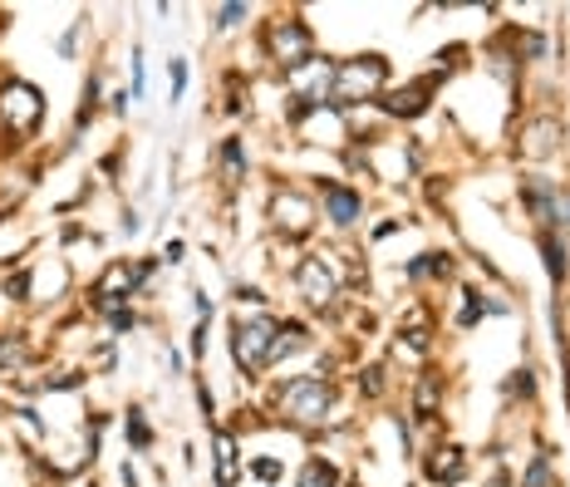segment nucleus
I'll return each mask as SVG.
<instances>
[{
	"mask_svg": "<svg viewBox=\"0 0 570 487\" xmlns=\"http://www.w3.org/2000/svg\"><path fill=\"white\" fill-rule=\"evenodd\" d=\"M276 413L295 429H325L335 419V384L330 374H295L276 384Z\"/></svg>",
	"mask_w": 570,
	"mask_h": 487,
	"instance_id": "f257e3e1",
	"label": "nucleus"
},
{
	"mask_svg": "<svg viewBox=\"0 0 570 487\" xmlns=\"http://www.w3.org/2000/svg\"><path fill=\"white\" fill-rule=\"evenodd\" d=\"M384 89H389V59L379 50L335 59V85H330V104H335V109L350 114V109H360V104H374Z\"/></svg>",
	"mask_w": 570,
	"mask_h": 487,
	"instance_id": "f03ea898",
	"label": "nucleus"
},
{
	"mask_svg": "<svg viewBox=\"0 0 570 487\" xmlns=\"http://www.w3.org/2000/svg\"><path fill=\"white\" fill-rule=\"evenodd\" d=\"M40 124H45V94L20 75L0 79V138L30 144V138L40 134Z\"/></svg>",
	"mask_w": 570,
	"mask_h": 487,
	"instance_id": "7ed1b4c3",
	"label": "nucleus"
},
{
	"mask_svg": "<svg viewBox=\"0 0 570 487\" xmlns=\"http://www.w3.org/2000/svg\"><path fill=\"white\" fill-rule=\"evenodd\" d=\"M261 50H266V59L281 75H291L305 59H315V30L305 26L301 16H271L266 26H261Z\"/></svg>",
	"mask_w": 570,
	"mask_h": 487,
	"instance_id": "20e7f679",
	"label": "nucleus"
},
{
	"mask_svg": "<svg viewBox=\"0 0 570 487\" xmlns=\"http://www.w3.org/2000/svg\"><path fill=\"white\" fill-rule=\"evenodd\" d=\"M295 291H301V301L311 311H335L344 295V271L335 252H311L295 261Z\"/></svg>",
	"mask_w": 570,
	"mask_h": 487,
	"instance_id": "39448f33",
	"label": "nucleus"
},
{
	"mask_svg": "<svg viewBox=\"0 0 570 487\" xmlns=\"http://www.w3.org/2000/svg\"><path fill=\"white\" fill-rule=\"evenodd\" d=\"M276 315H236L232 325V360L242 374L271 370V344H276Z\"/></svg>",
	"mask_w": 570,
	"mask_h": 487,
	"instance_id": "423d86ee",
	"label": "nucleus"
},
{
	"mask_svg": "<svg viewBox=\"0 0 570 487\" xmlns=\"http://www.w3.org/2000/svg\"><path fill=\"white\" fill-rule=\"evenodd\" d=\"M271 227H276L285 242H301V236H311L315 232V217H320V207H315V197L305 193V187H295V183H281L276 193H271Z\"/></svg>",
	"mask_w": 570,
	"mask_h": 487,
	"instance_id": "0eeeda50",
	"label": "nucleus"
},
{
	"mask_svg": "<svg viewBox=\"0 0 570 487\" xmlns=\"http://www.w3.org/2000/svg\"><path fill=\"white\" fill-rule=\"evenodd\" d=\"M443 85V75H423V79H413V85H403V89H384L374 99V109L384 114V118H394V124H413V118H423L428 109H433V89Z\"/></svg>",
	"mask_w": 570,
	"mask_h": 487,
	"instance_id": "6e6552de",
	"label": "nucleus"
},
{
	"mask_svg": "<svg viewBox=\"0 0 570 487\" xmlns=\"http://www.w3.org/2000/svg\"><path fill=\"white\" fill-rule=\"evenodd\" d=\"M561 144H566V124L556 114L527 118V124H521V138H517V148L527 163H546L551 153H561Z\"/></svg>",
	"mask_w": 570,
	"mask_h": 487,
	"instance_id": "1a4fd4ad",
	"label": "nucleus"
},
{
	"mask_svg": "<svg viewBox=\"0 0 570 487\" xmlns=\"http://www.w3.org/2000/svg\"><path fill=\"white\" fill-rule=\"evenodd\" d=\"M320 212L330 217V227L350 232L354 222L364 217V193L350 183H325V177H320Z\"/></svg>",
	"mask_w": 570,
	"mask_h": 487,
	"instance_id": "9d476101",
	"label": "nucleus"
},
{
	"mask_svg": "<svg viewBox=\"0 0 570 487\" xmlns=\"http://www.w3.org/2000/svg\"><path fill=\"white\" fill-rule=\"evenodd\" d=\"M423 478L428 483H462L468 478V454H462L458 444H438V448H428L423 454Z\"/></svg>",
	"mask_w": 570,
	"mask_h": 487,
	"instance_id": "9b49d317",
	"label": "nucleus"
},
{
	"mask_svg": "<svg viewBox=\"0 0 570 487\" xmlns=\"http://www.w3.org/2000/svg\"><path fill=\"white\" fill-rule=\"evenodd\" d=\"M448 276H453V256L448 252H419L409 266H403V281H409V286H428V281H448Z\"/></svg>",
	"mask_w": 570,
	"mask_h": 487,
	"instance_id": "f8f14e48",
	"label": "nucleus"
},
{
	"mask_svg": "<svg viewBox=\"0 0 570 487\" xmlns=\"http://www.w3.org/2000/svg\"><path fill=\"white\" fill-rule=\"evenodd\" d=\"M311 350V330L301 325V320H281L276 325V344H271V370H276L281 360H291V354Z\"/></svg>",
	"mask_w": 570,
	"mask_h": 487,
	"instance_id": "ddd939ff",
	"label": "nucleus"
},
{
	"mask_svg": "<svg viewBox=\"0 0 570 487\" xmlns=\"http://www.w3.org/2000/svg\"><path fill=\"white\" fill-rule=\"evenodd\" d=\"M212 458H217V487H236V468H242V458H236V434L232 429L212 434Z\"/></svg>",
	"mask_w": 570,
	"mask_h": 487,
	"instance_id": "4468645a",
	"label": "nucleus"
},
{
	"mask_svg": "<svg viewBox=\"0 0 570 487\" xmlns=\"http://www.w3.org/2000/svg\"><path fill=\"white\" fill-rule=\"evenodd\" d=\"M443 389H448L443 374H438V370H423V374H419V389H413V413H419V419H438Z\"/></svg>",
	"mask_w": 570,
	"mask_h": 487,
	"instance_id": "2eb2a0df",
	"label": "nucleus"
},
{
	"mask_svg": "<svg viewBox=\"0 0 570 487\" xmlns=\"http://www.w3.org/2000/svg\"><path fill=\"white\" fill-rule=\"evenodd\" d=\"M537 242H541V261H546V276H551L556 286H561V281L570 276V246H566V242H561V236H556L551 227H546V232L537 236Z\"/></svg>",
	"mask_w": 570,
	"mask_h": 487,
	"instance_id": "dca6fc26",
	"label": "nucleus"
},
{
	"mask_svg": "<svg viewBox=\"0 0 570 487\" xmlns=\"http://www.w3.org/2000/svg\"><path fill=\"white\" fill-rule=\"evenodd\" d=\"M217 163H222V177H227L232 187H242L246 183V168H252V158H246V144L242 138H222V148H217Z\"/></svg>",
	"mask_w": 570,
	"mask_h": 487,
	"instance_id": "f3484780",
	"label": "nucleus"
},
{
	"mask_svg": "<svg viewBox=\"0 0 570 487\" xmlns=\"http://www.w3.org/2000/svg\"><path fill=\"white\" fill-rule=\"evenodd\" d=\"M492 311H507V305H492L478 286H462V311H458V330H472L482 315H492Z\"/></svg>",
	"mask_w": 570,
	"mask_h": 487,
	"instance_id": "a211bd4d",
	"label": "nucleus"
},
{
	"mask_svg": "<svg viewBox=\"0 0 570 487\" xmlns=\"http://www.w3.org/2000/svg\"><path fill=\"white\" fill-rule=\"evenodd\" d=\"M295 487H340V473H335V462L330 458H305V468H301V478H295Z\"/></svg>",
	"mask_w": 570,
	"mask_h": 487,
	"instance_id": "6ab92c4d",
	"label": "nucleus"
},
{
	"mask_svg": "<svg viewBox=\"0 0 570 487\" xmlns=\"http://www.w3.org/2000/svg\"><path fill=\"white\" fill-rule=\"evenodd\" d=\"M26 364H30L26 340H20V335H6V330H0V374H16V370H26Z\"/></svg>",
	"mask_w": 570,
	"mask_h": 487,
	"instance_id": "aec40b11",
	"label": "nucleus"
},
{
	"mask_svg": "<svg viewBox=\"0 0 570 487\" xmlns=\"http://www.w3.org/2000/svg\"><path fill=\"white\" fill-rule=\"evenodd\" d=\"M124 438L138 448V454H148V448H153V423H148V413H142L138 403L128 409V419H124Z\"/></svg>",
	"mask_w": 570,
	"mask_h": 487,
	"instance_id": "412c9836",
	"label": "nucleus"
},
{
	"mask_svg": "<svg viewBox=\"0 0 570 487\" xmlns=\"http://www.w3.org/2000/svg\"><path fill=\"white\" fill-rule=\"evenodd\" d=\"M246 473L261 478V483H281L285 478V462L281 458H252V462H246Z\"/></svg>",
	"mask_w": 570,
	"mask_h": 487,
	"instance_id": "4be33fe9",
	"label": "nucleus"
},
{
	"mask_svg": "<svg viewBox=\"0 0 570 487\" xmlns=\"http://www.w3.org/2000/svg\"><path fill=\"white\" fill-rule=\"evenodd\" d=\"M360 389H364V395H370V399H384V364H370V370H360Z\"/></svg>",
	"mask_w": 570,
	"mask_h": 487,
	"instance_id": "5701e85b",
	"label": "nucleus"
},
{
	"mask_svg": "<svg viewBox=\"0 0 570 487\" xmlns=\"http://www.w3.org/2000/svg\"><path fill=\"white\" fill-rule=\"evenodd\" d=\"M531 389H537V374L531 370H512V379H507V399H531Z\"/></svg>",
	"mask_w": 570,
	"mask_h": 487,
	"instance_id": "b1692460",
	"label": "nucleus"
},
{
	"mask_svg": "<svg viewBox=\"0 0 570 487\" xmlns=\"http://www.w3.org/2000/svg\"><path fill=\"white\" fill-rule=\"evenodd\" d=\"M246 16H252V10H246V6H222L212 26H217V30H236V26H246Z\"/></svg>",
	"mask_w": 570,
	"mask_h": 487,
	"instance_id": "393cba45",
	"label": "nucleus"
},
{
	"mask_svg": "<svg viewBox=\"0 0 570 487\" xmlns=\"http://www.w3.org/2000/svg\"><path fill=\"white\" fill-rule=\"evenodd\" d=\"M236 305H242V311H246V305L261 311V305H266V291H261V286H236Z\"/></svg>",
	"mask_w": 570,
	"mask_h": 487,
	"instance_id": "a878e982",
	"label": "nucleus"
},
{
	"mask_svg": "<svg viewBox=\"0 0 570 487\" xmlns=\"http://www.w3.org/2000/svg\"><path fill=\"white\" fill-rule=\"evenodd\" d=\"M168 69H173V104H177L187 89V59H168Z\"/></svg>",
	"mask_w": 570,
	"mask_h": 487,
	"instance_id": "bb28decb",
	"label": "nucleus"
},
{
	"mask_svg": "<svg viewBox=\"0 0 570 487\" xmlns=\"http://www.w3.org/2000/svg\"><path fill=\"white\" fill-rule=\"evenodd\" d=\"M183 256H187V246H183V242H168L158 261H168V266H183Z\"/></svg>",
	"mask_w": 570,
	"mask_h": 487,
	"instance_id": "cd10ccee",
	"label": "nucleus"
},
{
	"mask_svg": "<svg viewBox=\"0 0 570 487\" xmlns=\"http://www.w3.org/2000/svg\"><path fill=\"white\" fill-rule=\"evenodd\" d=\"M142 227V222H138V212H124V222H118V232H124V236H134Z\"/></svg>",
	"mask_w": 570,
	"mask_h": 487,
	"instance_id": "c85d7f7f",
	"label": "nucleus"
},
{
	"mask_svg": "<svg viewBox=\"0 0 570 487\" xmlns=\"http://www.w3.org/2000/svg\"><path fill=\"white\" fill-rule=\"evenodd\" d=\"M118 483H124V487H138V478H134V468H128V462L118 468Z\"/></svg>",
	"mask_w": 570,
	"mask_h": 487,
	"instance_id": "c756f323",
	"label": "nucleus"
},
{
	"mask_svg": "<svg viewBox=\"0 0 570 487\" xmlns=\"http://www.w3.org/2000/svg\"><path fill=\"white\" fill-rule=\"evenodd\" d=\"M0 222H6V207H0Z\"/></svg>",
	"mask_w": 570,
	"mask_h": 487,
	"instance_id": "7c9ffc66",
	"label": "nucleus"
}]
</instances>
